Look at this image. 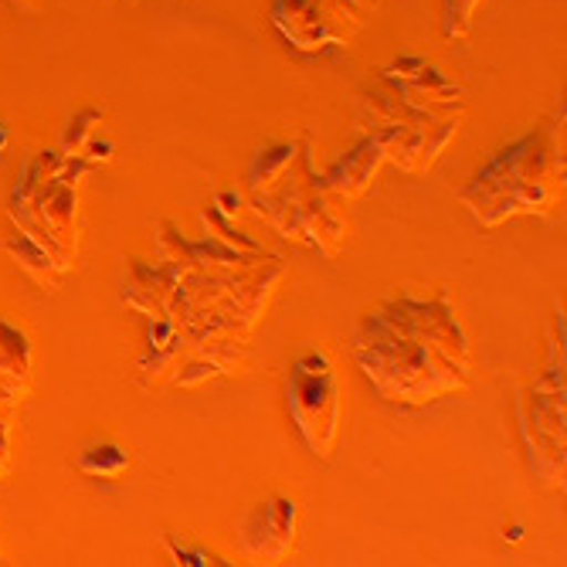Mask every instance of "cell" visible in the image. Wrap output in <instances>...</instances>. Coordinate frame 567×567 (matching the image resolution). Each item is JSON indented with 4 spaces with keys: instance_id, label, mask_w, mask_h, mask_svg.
<instances>
[{
    "instance_id": "7a4b0ae2",
    "label": "cell",
    "mask_w": 567,
    "mask_h": 567,
    "mask_svg": "<svg viewBox=\"0 0 567 567\" xmlns=\"http://www.w3.org/2000/svg\"><path fill=\"white\" fill-rule=\"evenodd\" d=\"M564 197V113L544 120L534 133L503 146L458 190V200L483 228L520 215H550Z\"/></svg>"
},
{
    "instance_id": "e0dca14e",
    "label": "cell",
    "mask_w": 567,
    "mask_h": 567,
    "mask_svg": "<svg viewBox=\"0 0 567 567\" xmlns=\"http://www.w3.org/2000/svg\"><path fill=\"white\" fill-rule=\"evenodd\" d=\"M200 221H204V228H208V235L221 238V241L231 245L235 251H245V255H269V251L262 248V241H255V238L241 235V231L231 225V218L218 208L215 200H212V204H204V208H200Z\"/></svg>"
},
{
    "instance_id": "603a6c76",
    "label": "cell",
    "mask_w": 567,
    "mask_h": 567,
    "mask_svg": "<svg viewBox=\"0 0 567 567\" xmlns=\"http://www.w3.org/2000/svg\"><path fill=\"white\" fill-rule=\"evenodd\" d=\"M353 4H357L360 11H364V14H371V11H374V8L381 4V0H353Z\"/></svg>"
},
{
    "instance_id": "7c38bea8",
    "label": "cell",
    "mask_w": 567,
    "mask_h": 567,
    "mask_svg": "<svg viewBox=\"0 0 567 567\" xmlns=\"http://www.w3.org/2000/svg\"><path fill=\"white\" fill-rule=\"evenodd\" d=\"M187 276L184 266L177 262H164L157 259L153 266L146 262H130L126 266V279H123V299L140 309L143 317H167L171 313V299L181 286V279Z\"/></svg>"
},
{
    "instance_id": "52a82bcc",
    "label": "cell",
    "mask_w": 567,
    "mask_h": 567,
    "mask_svg": "<svg viewBox=\"0 0 567 567\" xmlns=\"http://www.w3.org/2000/svg\"><path fill=\"white\" fill-rule=\"evenodd\" d=\"M364 11L353 0H276L272 24L299 51L343 48L364 28Z\"/></svg>"
},
{
    "instance_id": "277c9868",
    "label": "cell",
    "mask_w": 567,
    "mask_h": 567,
    "mask_svg": "<svg viewBox=\"0 0 567 567\" xmlns=\"http://www.w3.org/2000/svg\"><path fill=\"white\" fill-rule=\"evenodd\" d=\"M65 161L62 150H44L24 167L11 200L8 215L18 231L31 235L41 248L51 251L65 272L75 266V215H79V187L62 184L55 174Z\"/></svg>"
},
{
    "instance_id": "7402d4cb",
    "label": "cell",
    "mask_w": 567,
    "mask_h": 567,
    "mask_svg": "<svg viewBox=\"0 0 567 567\" xmlns=\"http://www.w3.org/2000/svg\"><path fill=\"white\" fill-rule=\"evenodd\" d=\"M215 204H218V208L231 218V215H238V212H241V194H231V190H228V194H218V197H215Z\"/></svg>"
},
{
    "instance_id": "ffe728a7",
    "label": "cell",
    "mask_w": 567,
    "mask_h": 567,
    "mask_svg": "<svg viewBox=\"0 0 567 567\" xmlns=\"http://www.w3.org/2000/svg\"><path fill=\"white\" fill-rule=\"evenodd\" d=\"M167 547H171V554H174V560H177V564H221V560H215L208 550L187 547V544H177L174 537H167Z\"/></svg>"
},
{
    "instance_id": "5bb4252c",
    "label": "cell",
    "mask_w": 567,
    "mask_h": 567,
    "mask_svg": "<svg viewBox=\"0 0 567 567\" xmlns=\"http://www.w3.org/2000/svg\"><path fill=\"white\" fill-rule=\"evenodd\" d=\"M4 248H8L11 259H14L34 282H41L44 289H59V279L65 276V269H62L55 259H51V251L41 248L31 235H24V231L14 228V235H8Z\"/></svg>"
},
{
    "instance_id": "44dd1931",
    "label": "cell",
    "mask_w": 567,
    "mask_h": 567,
    "mask_svg": "<svg viewBox=\"0 0 567 567\" xmlns=\"http://www.w3.org/2000/svg\"><path fill=\"white\" fill-rule=\"evenodd\" d=\"M82 153H89V161H92V164L110 161V157H113V143H95V140H89Z\"/></svg>"
},
{
    "instance_id": "ac0fdd59",
    "label": "cell",
    "mask_w": 567,
    "mask_h": 567,
    "mask_svg": "<svg viewBox=\"0 0 567 567\" xmlns=\"http://www.w3.org/2000/svg\"><path fill=\"white\" fill-rule=\"evenodd\" d=\"M483 0H445V14H442V31L449 38H466L473 31L476 11Z\"/></svg>"
},
{
    "instance_id": "2e32d148",
    "label": "cell",
    "mask_w": 567,
    "mask_h": 567,
    "mask_svg": "<svg viewBox=\"0 0 567 567\" xmlns=\"http://www.w3.org/2000/svg\"><path fill=\"white\" fill-rule=\"evenodd\" d=\"M75 470L92 480H116L130 470V455L120 445H92L75 458Z\"/></svg>"
},
{
    "instance_id": "ba28073f",
    "label": "cell",
    "mask_w": 567,
    "mask_h": 567,
    "mask_svg": "<svg viewBox=\"0 0 567 567\" xmlns=\"http://www.w3.org/2000/svg\"><path fill=\"white\" fill-rule=\"evenodd\" d=\"M381 79L401 99H408L411 106L429 110L435 116H458L462 120V110H466V89L442 79V72H435L425 59H398L394 65H388L381 72Z\"/></svg>"
},
{
    "instance_id": "d6986e66",
    "label": "cell",
    "mask_w": 567,
    "mask_h": 567,
    "mask_svg": "<svg viewBox=\"0 0 567 567\" xmlns=\"http://www.w3.org/2000/svg\"><path fill=\"white\" fill-rule=\"evenodd\" d=\"M99 123H102V110H85V113H79L69 123V130L62 136V153H65V157H79V153L85 150V143L92 140V130Z\"/></svg>"
},
{
    "instance_id": "6da1fadb",
    "label": "cell",
    "mask_w": 567,
    "mask_h": 567,
    "mask_svg": "<svg viewBox=\"0 0 567 567\" xmlns=\"http://www.w3.org/2000/svg\"><path fill=\"white\" fill-rule=\"evenodd\" d=\"M353 360L401 404H432L473 384V347L445 296L378 306L353 333Z\"/></svg>"
},
{
    "instance_id": "5b68a950",
    "label": "cell",
    "mask_w": 567,
    "mask_h": 567,
    "mask_svg": "<svg viewBox=\"0 0 567 567\" xmlns=\"http://www.w3.org/2000/svg\"><path fill=\"white\" fill-rule=\"evenodd\" d=\"M517 411L530 473L544 486H564V313L554 320L547 368L520 394Z\"/></svg>"
},
{
    "instance_id": "8fae6325",
    "label": "cell",
    "mask_w": 567,
    "mask_h": 567,
    "mask_svg": "<svg viewBox=\"0 0 567 567\" xmlns=\"http://www.w3.org/2000/svg\"><path fill=\"white\" fill-rule=\"evenodd\" d=\"M391 136L394 130L384 126V130H371L368 140H360L343 161H337L323 177H320V187L327 197H360L378 177V171L388 164V146H391Z\"/></svg>"
},
{
    "instance_id": "8992f818",
    "label": "cell",
    "mask_w": 567,
    "mask_h": 567,
    "mask_svg": "<svg viewBox=\"0 0 567 567\" xmlns=\"http://www.w3.org/2000/svg\"><path fill=\"white\" fill-rule=\"evenodd\" d=\"M286 401H289V415L306 449L317 458H330L340 439L343 398H340V381L327 353L313 350L296 360L286 378Z\"/></svg>"
},
{
    "instance_id": "9c48e42d",
    "label": "cell",
    "mask_w": 567,
    "mask_h": 567,
    "mask_svg": "<svg viewBox=\"0 0 567 567\" xmlns=\"http://www.w3.org/2000/svg\"><path fill=\"white\" fill-rule=\"evenodd\" d=\"M296 530H299V509L286 496H272L259 503L241 527V550L255 560H282L296 547Z\"/></svg>"
},
{
    "instance_id": "3957f363",
    "label": "cell",
    "mask_w": 567,
    "mask_h": 567,
    "mask_svg": "<svg viewBox=\"0 0 567 567\" xmlns=\"http://www.w3.org/2000/svg\"><path fill=\"white\" fill-rule=\"evenodd\" d=\"M251 204L279 235L323 251L327 259H333L347 241V221L330 208V197L309 164V136L299 140L296 157L279 181L262 194H251Z\"/></svg>"
},
{
    "instance_id": "9a60e30c",
    "label": "cell",
    "mask_w": 567,
    "mask_h": 567,
    "mask_svg": "<svg viewBox=\"0 0 567 567\" xmlns=\"http://www.w3.org/2000/svg\"><path fill=\"white\" fill-rule=\"evenodd\" d=\"M296 150H299V140L296 143H272V146H262L259 153H255L251 164H248V197L272 187L279 181V174L292 164Z\"/></svg>"
},
{
    "instance_id": "30bf717a",
    "label": "cell",
    "mask_w": 567,
    "mask_h": 567,
    "mask_svg": "<svg viewBox=\"0 0 567 567\" xmlns=\"http://www.w3.org/2000/svg\"><path fill=\"white\" fill-rule=\"evenodd\" d=\"M157 259L177 262L187 272H208V269H251V266H262V262L276 259V255H245L215 235L200 238V241H187L167 221V225H161V235H157Z\"/></svg>"
},
{
    "instance_id": "4fadbf2b",
    "label": "cell",
    "mask_w": 567,
    "mask_h": 567,
    "mask_svg": "<svg viewBox=\"0 0 567 567\" xmlns=\"http://www.w3.org/2000/svg\"><path fill=\"white\" fill-rule=\"evenodd\" d=\"M31 340L8 320H0V394L21 404V398L31 391Z\"/></svg>"
}]
</instances>
